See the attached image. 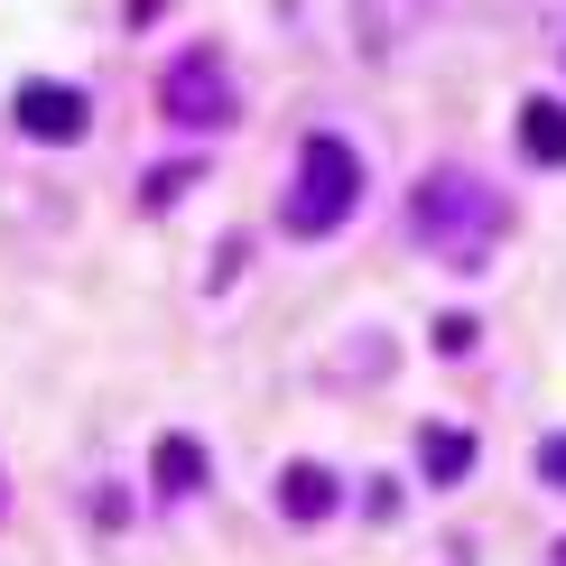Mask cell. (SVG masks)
<instances>
[{"instance_id": "1", "label": "cell", "mask_w": 566, "mask_h": 566, "mask_svg": "<svg viewBox=\"0 0 566 566\" xmlns=\"http://www.w3.org/2000/svg\"><path fill=\"white\" fill-rule=\"evenodd\" d=\"M409 232L437 251V261L483 270L492 242L511 232V196L492 177H474V168H428V177H418V196H409Z\"/></svg>"}, {"instance_id": "2", "label": "cell", "mask_w": 566, "mask_h": 566, "mask_svg": "<svg viewBox=\"0 0 566 566\" xmlns=\"http://www.w3.org/2000/svg\"><path fill=\"white\" fill-rule=\"evenodd\" d=\"M353 205H363V158H353V139L316 130L297 149V186H289V205H279V223H289L297 242H325V232L353 223Z\"/></svg>"}, {"instance_id": "3", "label": "cell", "mask_w": 566, "mask_h": 566, "mask_svg": "<svg viewBox=\"0 0 566 566\" xmlns=\"http://www.w3.org/2000/svg\"><path fill=\"white\" fill-rule=\"evenodd\" d=\"M158 112L186 122V130H232V122H242V84H232V65H223L214 38L177 46V56L158 65Z\"/></svg>"}, {"instance_id": "4", "label": "cell", "mask_w": 566, "mask_h": 566, "mask_svg": "<svg viewBox=\"0 0 566 566\" xmlns=\"http://www.w3.org/2000/svg\"><path fill=\"white\" fill-rule=\"evenodd\" d=\"M10 122L29 130V139H46V149H65V139H84V122H93V103H84L75 84H19Z\"/></svg>"}, {"instance_id": "5", "label": "cell", "mask_w": 566, "mask_h": 566, "mask_svg": "<svg viewBox=\"0 0 566 566\" xmlns=\"http://www.w3.org/2000/svg\"><path fill=\"white\" fill-rule=\"evenodd\" d=\"M521 149L538 158V168H566V103H521Z\"/></svg>"}, {"instance_id": "6", "label": "cell", "mask_w": 566, "mask_h": 566, "mask_svg": "<svg viewBox=\"0 0 566 566\" xmlns=\"http://www.w3.org/2000/svg\"><path fill=\"white\" fill-rule=\"evenodd\" d=\"M279 511H289V521H325V511H335V474H325V464H289V474H279Z\"/></svg>"}, {"instance_id": "7", "label": "cell", "mask_w": 566, "mask_h": 566, "mask_svg": "<svg viewBox=\"0 0 566 566\" xmlns=\"http://www.w3.org/2000/svg\"><path fill=\"white\" fill-rule=\"evenodd\" d=\"M474 455H483V446L464 437V428H428V437H418V464H428V483H464V474H474Z\"/></svg>"}, {"instance_id": "8", "label": "cell", "mask_w": 566, "mask_h": 566, "mask_svg": "<svg viewBox=\"0 0 566 566\" xmlns=\"http://www.w3.org/2000/svg\"><path fill=\"white\" fill-rule=\"evenodd\" d=\"M149 474H158V492H168V502H186V492L205 483V446H196V437H158Z\"/></svg>"}, {"instance_id": "9", "label": "cell", "mask_w": 566, "mask_h": 566, "mask_svg": "<svg viewBox=\"0 0 566 566\" xmlns=\"http://www.w3.org/2000/svg\"><path fill=\"white\" fill-rule=\"evenodd\" d=\"M186 186H196V168H149V186H139V205H177Z\"/></svg>"}, {"instance_id": "10", "label": "cell", "mask_w": 566, "mask_h": 566, "mask_svg": "<svg viewBox=\"0 0 566 566\" xmlns=\"http://www.w3.org/2000/svg\"><path fill=\"white\" fill-rule=\"evenodd\" d=\"M474 344H483L474 316H446V325H437V353H474Z\"/></svg>"}, {"instance_id": "11", "label": "cell", "mask_w": 566, "mask_h": 566, "mask_svg": "<svg viewBox=\"0 0 566 566\" xmlns=\"http://www.w3.org/2000/svg\"><path fill=\"white\" fill-rule=\"evenodd\" d=\"M538 474H548V483H566V437H548V446H538Z\"/></svg>"}, {"instance_id": "12", "label": "cell", "mask_w": 566, "mask_h": 566, "mask_svg": "<svg viewBox=\"0 0 566 566\" xmlns=\"http://www.w3.org/2000/svg\"><path fill=\"white\" fill-rule=\"evenodd\" d=\"M0 511H10V492H0Z\"/></svg>"}, {"instance_id": "13", "label": "cell", "mask_w": 566, "mask_h": 566, "mask_svg": "<svg viewBox=\"0 0 566 566\" xmlns=\"http://www.w3.org/2000/svg\"><path fill=\"white\" fill-rule=\"evenodd\" d=\"M557 566H566V548H557Z\"/></svg>"}]
</instances>
